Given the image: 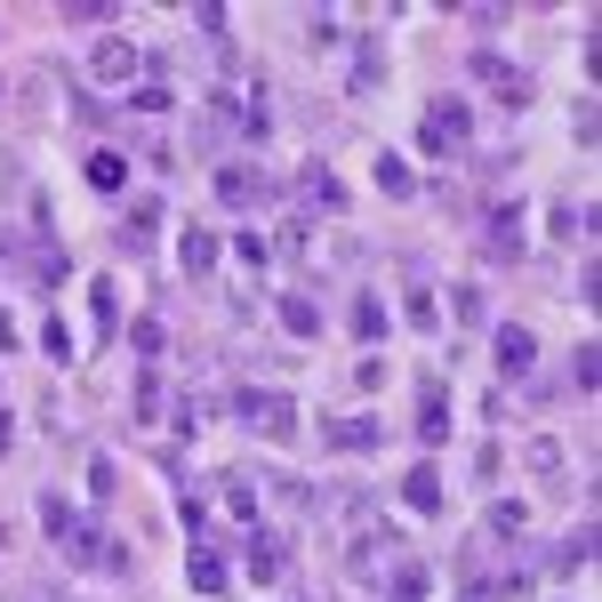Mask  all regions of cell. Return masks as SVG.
Segmentation results:
<instances>
[{
  "label": "cell",
  "instance_id": "cell-9",
  "mask_svg": "<svg viewBox=\"0 0 602 602\" xmlns=\"http://www.w3.org/2000/svg\"><path fill=\"white\" fill-rule=\"evenodd\" d=\"M490 258H523V201H498L490 210Z\"/></svg>",
  "mask_w": 602,
  "mask_h": 602
},
{
  "label": "cell",
  "instance_id": "cell-11",
  "mask_svg": "<svg viewBox=\"0 0 602 602\" xmlns=\"http://www.w3.org/2000/svg\"><path fill=\"white\" fill-rule=\"evenodd\" d=\"M153 234H161V201H137L129 225H121V249H129V258H145V249H153Z\"/></svg>",
  "mask_w": 602,
  "mask_h": 602
},
{
  "label": "cell",
  "instance_id": "cell-26",
  "mask_svg": "<svg viewBox=\"0 0 602 602\" xmlns=\"http://www.w3.org/2000/svg\"><path fill=\"white\" fill-rule=\"evenodd\" d=\"M594 369H602V362H594V338H578V346H570V386L594 393Z\"/></svg>",
  "mask_w": 602,
  "mask_h": 602
},
{
  "label": "cell",
  "instance_id": "cell-29",
  "mask_svg": "<svg viewBox=\"0 0 602 602\" xmlns=\"http://www.w3.org/2000/svg\"><path fill=\"white\" fill-rule=\"evenodd\" d=\"M129 418H145V426L161 418V378H153V362H145V378H137V410H129Z\"/></svg>",
  "mask_w": 602,
  "mask_h": 602
},
{
  "label": "cell",
  "instance_id": "cell-10",
  "mask_svg": "<svg viewBox=\"0 0 602 602\" xmlns=\"http://www.w3.org/2000/svg\"><path fill=\"white\" fill-rule=\"evenodd\" d=\"M329 450H378V418H322Z\"/></svg>",
  "mask_w": 602,
  "mask_h": 602
},
{
  "label": "cell",
  "instance_id": "cell-3",
  "mask_svg": "<svg viewBox=\"0 0 602 602\" xmlns=\"http://www.w3.org/2000/svg\"><path fill=\"white\" fill-rule=\"evenodd\" d=\"M466 73H474V80H490V97H498L506 113H523V105H530V73H523V65H506V57H490V49H482V57H466Z\"/></svg>",
  "mask_w": 602,
  "mask_h": 602
},
{
  "label": "cell",
  "instance_id": "cell-40",
  "mask_svg": "<svg viewBox=\"0 0 602 602\" xmlns=\"http://www.w3.org/2000/svg\"><path fill=\"white\" fill-rule=\"evenodd\" d=\"M9 434H16V426H9V410H0V450H9Z\"/></svg>",
  "mask_w": 602,
  "mask_h": 602
},
{
  "label": "cell",
  "instance_id": "cell-39",
  "mask_svg": "<svg viewBox=\"0 0 602 602\" xmlns=\"http://www.w3.org/2000/svg\"><path fill=\"white\" fill-rule=\"evenodd\" d=\"M0 354H16V322L9 314H0Z\"/></svg>",
  "mask_w": 602,
  "mask_h": 602
},
{
  "label": "cell",
  "instance_id": "cell-19",
  "mask_svg": "<svg viewBox=\"0 0 602 602\" xmlns=\"http://www.w3.org/2000/svg\"><path fill=\"white\" fill-rule=\"evenodd\" d=\"M89 185L97 193H121V185H129V161L121 153H89Z\"/></svg>",
  "mask_w": 602,
  "mask_h": 602
},
{
  "label": "cell",
  "instance_id": "cell-27",
  "mask_svg": "<svg viewBox=\"0 0 602 602\" xmlns=\"http://www.w3.org/2000/svg\"><path fill=\"white\" fill-rule=\"evenodd\" d=\"M113 0H65V25H113Z\"/></svg>",
  "mask_w": 602,
  "mask_h": 602
},
{
  "label": "cell",
  "instance_id": "cell-23",
  "mask_svg": "<svg viewBox=\"0 0 602 602\" xmlns=\"http://www.w3.org/2000/svg\"><path fill=\"white\" fill-rule=\"evenodd\" d=\"M410 185H418V177H410V161L402 153H378V193H410Z\"/></svg>",
  "mask_w": 602,
  "mask_h": 602
},
{
  "label": "cell",
  "instance_id": "cell-18",
  "mask_svg": "<svg viewBox=\"0 0 602 602\" xmlns=\"http://www.w3.org/2000/svg\"><path fill=\"white\" fill-rule=\"evenodd\" d=\"M530 530V506H523V498H498V506H490V538H523Z\"/></svg>",
  "mask_w": 602,
  "mask_h": 602
},
{
  "label": "cell",
  "instance_id": "cell-31",
  "mask_svg": "<svg viewBox=\"0 0 602 602\" xmlns=\"http://www.w3.org/2000/svg\"><path fill=\"white\" fill-rule=\"evenodd\" d=\"M40 354H49V362H73V329L49 322V329H40Z\"/></svg>",
  "mask_w": 602,
  "mask_h": 602
},
{
  "label": "cell",
  "instance_id": "cell-24",
  "mask_svg": "<svg viewBox=\"0 0 602 602\" xmlns=\"http://www.w3.org/2000/svg\"><path fill=\"white\" fill-rule=\"evenodd\" d=\"M354 329H362V346H378L386 338V298H362L354 305Z\"/></svg>",
  "mask_w": 602,
  "mask_h": 602
},
{
  "label": "cell",
  "instance_id": "cell-38",
  "mask_svg": "<svg viewBox=\"0 0 602 602\" xmlns=\"http://www.w3.org/2000/svg\"><path fill=\"white\" fill-rule=\"evenodd\" d=\"M459 602H498V587H490V578H474V587H466Z\"/></svg>",
  "mask_w": 602,
  "mask_h": 602
},
{
  "label": "cell",
  "instance_id": "cell-28",
  "mask_svg": "<svg viewBox=\"0 0 602 602\" xmlns=\"http://www.w3.org/2000/svg\"><path fill=\"white\" fill-rule=\"evenodd\" d=\"M129 105H137V113H170V80H161V73H153V80H137Z\"/></svg>",
  "mask_w": 602,
  "mask_h": 602
},
{
  "label": "cell",
  "instance_id": "cell-35",
  "mask_svg": "<svg viewBox=\"0 0 602 602\" xmlns=\"http://www.w3.org/2000/svg\"><path fill=\"white\" fill-rule=\"evenodd\" d=\"M450 305H459V322H482V314H490V305H482V289H474V281H466V289H459Z\"/></svg>",
  "mask_w": 602,
  "mask_h": 602
},
{
  "label": "cell",
  "instance_id": "cell-4",
  "mask_svg": "<svg viewBox=\"0 0 602 602\" xmlns=\"http://www.w3.org/2000/svg\"><path fill=\"white\" fill-rule=\"evenodd\" d=\"M217 201L225 210H258V201H274V177H265L258 161H225L217 170Z\"/></svg>",
  "mask_w": 602,
  "mask_h": 602
},
{
  "label": "cell",
  "instance_id": "cell-32",
  "mask_svg": "<svg viewBox=\"0 0 602 602\" xmlns=\"http://www.w3.org/2000/svg\"><path fill=\"white\" fill-rule=\"evenodd\" d=\"M234 258H241V265H258V274H265V258H274V249H265V234H241V241H234Z\"/></svg>",
  "mask_w": 602,
  "mask_h": 602
},
{
  "label": "cell",
  "instance_id": "cell-6",
  "mask_svg": "<svg viewBox=\"0 0 602 602\" xmlns=\"http://www.w3.org/2000/svg\"><path fill=\"white\" fill-rule=\"evenodd\" d=\"M490 346H498V378H530V362H538V338H530V329H514V322H506Z\"/></svg>",
  "mask_w": 602,
  "mask_h": 602
},
{
  "label": "cell",
  "instance_id": "cell-22",
  "mask_svg": "<svg viewBox=\"0 0 602 602\" xmlns=\"http://www.w3.org/2000/svg\"><path fill=\"white\" fill-rule=\"evenodd\" d=\"M402 314H410V329H442V305H434V289H426V281L410 289V305H402Z\"/></svg>",
  "mask_w": 602,
  "mask_h": 602
},
{
  "label": "cell",
  "instance_id": "cell-36",
  "mask_svg": "<svg viewBox=\"0 0 602 602\" xmlns=\"http://www.w3.org/2000/svg\"><path fill=\"white\" fill-rule=\"evenodd\" d=\"M530 466H538V474L554 482V474H563V450H554V442H530Z\"/></svg>",
  "mask_w": 602,
  "mask_h": 602
},
{
  "label": "cell",
  "instance_id": "cell-20",
  "mask_svg": "<svg viewBox=\"0 0 602 602\" xmlns=\"http://www.w3.org/2000/svg\"><path fill=\"white\" fill-rule=\"evenodd\" d=\"M587 234H594V201H587V210L563 201V210H554V241H587Z\"/></svg>",
  "mask_w": 602,
  "mask_h": 602
},
{
  "label": "cell",
  "instance_id": "cell-14",
  "mask_svg": "<svg viewBox=\"0 0 602 602\" xmlns=\"http://www.w3.org/2000/svg\"><path fill=\"white\" fill-rule=\"evenodd\" d=\"M177 265H185V274H217V234L185 225V241H177Z\"/></svg>",
  "mask_w": 602,
  "mask_h": 602
},
{
  "label": "cell",
  "instance_id": "cell-21",
  "mask_svg": "<svg viewBox=\"0 0 602 602\" xmlns=\"http://www.w3.org/2000/svg\"><path fill=\"white\" fill-rule=\"evenodd\" d=\"M298 25H305V40H314V49H338V33H346V25H338V9H305Z\"/></svg>",
  "mask_w": 602,
  "mask_h": 602
},
{
  "label": "cell",
  "instance_id": "cell-34",
  "mask_svg": "<svg viewBox=\"0 0 602 602\" xmlns=\"http://www.w3.org/2000/svg\"><path fill=\"white\" fill-rule=\"evenodd\" d=\"M185 530H193V538L210 530V498H201V490H185Z\"/></svg>",
  "mask_w": 602,
  "mask_h": 602
},
{
  "label": "cell",
  "instance_id": "cell-33",
  "mask_svg": "<svg viewBox=\"0 0 602 602\" xmlns=\"http://www.w3.org/2000/svg\"><path fill=\"white\" fill-rule=\"evenodd\" d=\"M113 490H121V474H113V459H97V466H89V498H113Z\"/></svg>",
  "mask_w": 602,
  "mask_h": 602
},
{
  "label": "cell",
  "instance_id": "cell-12",
  "mask_svg": "<svg viewBox=\"0 0 602 602\" xmlns=\"http://www.w3.org/2000/svg\"><path fill=\"white\" fill-rule=\"evenodd\" d=\"M378 80H386V40L362 33V49H354V97H369Z\"/></svg>",
  "mask_w": 602,
  "mask_h": 602
},
{
  "label": "cell",
  "instance_id": "cell-8",
  "mask_svg": "<svg viewBox=\"0 0 602 602\" xmlns=\"http://www.w3.org/2000/svg\"><path fill=\"white\" fill-rule=\"evenodd\" d=\"M89 73H97V80H113V89H121V80L137 73V49H129L121 33H113V40H97V49H89Z\"/></svg>",
  "mask_w": 602,
  "mask_h": 602
},
{
  "label": "cell",
  "instance_id": "cell-25",
  "mask_svg": "<svg viewBox=\"0 0 602 602\" xmlns=\"http://www.w3.org/2000/svg\"><path fill=\"white\" fill-rule=\"evenodd\" d=\"M129 346H137V362H161V322L137 314V322H129Z\"/></svg>",
  "mask_w": 602,
  "mask_h": 602
},
{
  "label": "cell",
  "instance_id": "cell-13",
  "mask_svg": "<svg viewBox=\"0 0 602 602\" xmlns=\"http://www.w3.org/2000/svg\"><path fill=\"white\" fill-rule=\"evenodd\" d=\"M418 434H426V442H442V434H450V393L442 386H418Z\"/></svg>",
  "mask_w": 602,
  "mask_h": 602
},
{
  "label": "cell",
  "instance_id": "cell-17",
  "mask_svg": "<svg viewBox=\"0 0 602 602\" xmlns=\"http://www.w3.org/2000/svg\"><path fill=\"white\" fill-rule=\"evenodd\" d=\"M185 578H193L201 594H217V587H225V554H217V547H193V563H185Z\"/></svg>",
  "mask_w": 602,
  "mask_h": 602
},
{
  "label": "cell",
  "instance_id": "cell-7",
  "mask_svg": "<svg viewBox=\"0 0 602 602\" xmlns=\"http://www.w3.org/2000/svg\"><path fill=\"white\" fill-rule=\"evenodd\" d=\"M402 506L410 514H442V466H410L402 474Z\"/></svg>",
  "mask_w": 602,
  "mask_h": 602
},
{
  "label": "cell",
  "instance_id": "cell-30",
  "mask_svg": "<svg viewBox=\"0 0 602 602\" xmlns=\"http://www.w3.org/2000/svg\"><path fill=\"white\" fill-rule=\"evenodd\" d=\"M225 506H234V523H258V490H249L241 474H234V482H225Z\"/></svg>",
  "mask_w": 602,
  "mask_h": 602
},
{
  "label": "cell",
  "instance_id": "cell-15",
  "mask_svg": "<svg viewBox=\"0 0 602 602\" xmlns=\"http://www.w3.org/2000/svg\"><path fill=\"white\" fill-rule=\"evenodd\" d=\"M274 314H281V329H289V338H322V305H314V298H298V289H289Z\"/></svg>",
  "mask_w": 602,
  "mask_h": 602
},
{
  "label": "cell",
  "instance_id": "cell-37",
  "mask_svg": "<svg viewBox=\"0 0 602 602\" xmlns=\"http://www.w3.org/2000/svg\"><path fill=\"white\" fill-rule=\"evenodd\" d=\"M193 25L210 33V40H225V9H217V0H201V9H193Z\"/></svg>",
  "mask_w": 602,
  "mask_h": 602
},
{
  "label": "cell",
  "instance_id": "cell-5",
  "mask_svg": "<svg viewBox=\"0 0 602 602\" xmlns=\"http://www.w3.org/2000/svg\"><path fill=\"white\" fill-rule=\"evenodd\" d=\"M298 201H305V210H329V217H346V185L329 177L322 161H305V170H298Z\"/></svg>",
  "mask_w": 602,
  "mask_h": 602
},
{
  "label": "cell",
  "instance_id": "cell-2",
  "mask_svg": "<svg viewBox=\"0 0 602 602\" xmlns=\"http://www.w3.org/2000/svg\"><path fill=\"white\" fill-rule=\"evenodd\" d=\"M466 137H474V113L459 97H442V105L418 121V153H434V161H450V145H466Z\"/></svg>",
  "mask_w": 602,
  "mask_h": 602
},
{
  "label": "cell",
  "instance_id": "cell-16",
  "mask_svg": "<svg viewBox=\"0 0 602 602\" xmlns=\"http://www.w3.org/2000/svg\"><path fill=\"white\" fill-rule=\"evenodd\" d=\"M241 563H249V578H281V547H274L265 530H249V538H241Z\"/></svg>",
  "mask_w": 602,
  "mask_h": 602
},
{
  "label": "cell",
  "instance_id": "cell-1",
  "mask_svg": "<svg viewBox=\"0 0 602 602\" xmlns=\"http://www.w3.org/2000/svg\"><path fill=\"white\" fill-rule=\"evenodd\" d=\"M234 410H241V418L265 434V442H289V434H298V402H289V393H274V386H249V393H234Z\"/></svg>",
  "mask_w": 602,
  "mask_h": 602
}]
</instances>
